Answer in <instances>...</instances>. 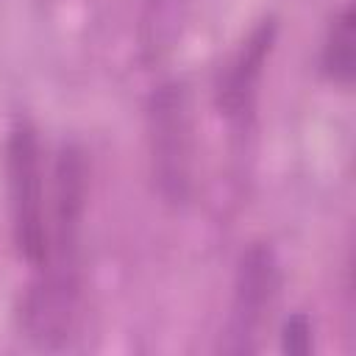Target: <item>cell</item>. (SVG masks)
<instances>
[{"mask_svg": "<svg viewBox=\"0 0 356 356\" xmlns=\"http://www.w3.org/2000/svg\"><path fill=\"white\" fill-rule=\"evenodd\" d=\"M147 147L159 195L175 206L186 203L192 192L195 125L189 92L181 81H170L153 92L147 106Z\"/></svg>", "mask_w": 356, "mask_h": 356, "instance_id": "6da1fadb", "label": "cell"}, {"mask_svg": "<svg viewBox=\"0 0 356 356\" xmlns=\"http://www.w3.org/2000/svg\"><path fill=\"white\" fill-rule=\"evenodd\" d=\"M42 178V147L36 128L28 120H19L6 139L8 209L17 253L36 270L47 259V209Z\"/></svg>", "mask_w": 356, "mask_h": 356, "instance_id": "7a4b0ae2", "label": "cell"}, {"mask_svg": "<svg viewBox=\"0 0 356 356\" xmlns=\"http://www.w3.org/2000/svg\"><path fill=\"white\" fill-rule=\"evenodd\" d=\"M281 286V270L278 259L270 245H250L236 270L234 284V306L228 317V342L222 345L231 353H250L259 348V331L264 325V317L278 295Z\"/></svg>", "mask_w": 356, "mask_h": 356, "instance_id": "3957f363", "label": "cell"}, {"mask_svg": "<svg viewBox=\"0 0 356 356\" xmlns=\"http://www.w3.org/2000/svg\"><path fill=\"white\" fill-rule=\"evenodd\" d=\"M278 25L273 17L261 19L248 39L239 44V50L228 58V64L220 70L217 78V108L228 120H245L250 117L259 95V81L267 64V56L275 44Z\"/></svg>", "mask_w": 356, "mask_h": 356, "instance_id": "277c9868", "label": "cell"}, {"mask_svg": "<svg viewBox=\"0 0 356 356\" xmlns=\"http://www.w3.org/2000/svg\"><path fill=\"white\" fill-rule=\"evenodd\" d=\"M323 72L328 75V81L339 83V86H350L353 83V70H356V50H353V8L342 6L325 33L323 42Z\"/></svg>", "mask_w": 356, "mask_h": 356, "instance_id": "5b68a950", "label": "cell"}, {"mask_svg": "<svg viewBox=\"0 0 356 356\" xmlns=\"http://www.w3.org/2000/svg\"><path fill=\"white\" fill-rule=\"evenodd\" d=\"M281 345L286 353H309L312 350V323L306 314H292L284 323Z\"/></svg>", "mask_w": 356, "mask_h": 356, "instance_id": "8992f818", "label": "cell"}]
</instances>
